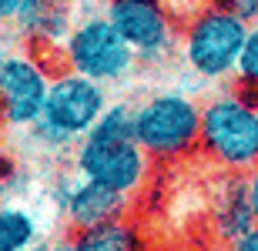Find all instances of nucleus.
I'll use <instances>...</instances> for the list:
<instances>
[{
	"label": "nucleus",
	"mask_w": 258,
	"mask_h": 251,
	"mask_svg": "<svg viewBox=\"0 0 258 251\" xmlns=\"http://www.w3.org/2000/svg\"><path fill=\"white\" fill-rule=\"evenodd\" d=\"M0 60H4V47H0Z\"/></svg>",
	"instance_id": "nucleus-22"
},
{
	"label": "nucleus",
	"mask_w": 258,
	"mask_h": 251,
	"mask_svg": "<svg viewBox=\"0 0 258 251\" xmlns=\"http://www.w3.org/2000/svg\"><path fill=\"white\" fill-rule=\"evenodd\" d=\"M37 241V221L24 208L0 204V251H27Z\"/></svg>",
	"instance_id": "nucleus-13"
},
{
	"label": "nucleus",
	"mask_w": 258,
	"mask_h": 251,
	"mask_svg": "<svg viewBox=\"0 0 258 251\" xmlns=\"http://www.w3.org/2000/svg\"><path fill=\"white\" fill-rule=\"evenodd\" d=\"M134 134L151 161H178L201 144V107L188 94H151L134 107Z\"/></svg>",
	"instance_id": "nucleus-2"
},
{
	"label": "nucleus",
	"mask_w": 258,
	"mask_h": 251,
	"mask_svg": "<svg viewBox=\"0 0 258 251\" xmlns=\"http://www.w3.org/2000/svg\"><path fill=\"white\" fill-rule=\"evenodd\" d=\"M30 0H0V24H14Z\"/></svg>",
	"instance_id": "nucleus-17"
},
{
	"label": "nucleus",
	"mask_w": 258,
	"mask_h": 251,
	"mask_svg": "<svg viewBox=\"0 0 258 251\" xmlns=\"http://www.w3.org/2000/svg\"><path fill=\"white\" fill-rule=\"evenodd\" d=\"M211 4L235 14V17H241V20H248V24L258 20V0H211Z\"/></svg>",
	"instance_id": "nucleus-15"
},
{
	"label": "nucleus",
	"mask_w": 258,
	"mask_h": 251,
	"mask_svg": "<svg viewBox=\"0 0 258 251\" xmlns=\"http://www.w3.org/2000/svg\"><path fill=\"white\" fill-rule=\"evenodd\" d=\"M238 84L258 91V20L248 27V40H245V50L238 60Z\"/></svg>",
	"instance_id": "nucleus-14"
},
{
	"label": "nucleus",
	"mask_w": 258,
	"mask_h": 251,
	"mask_svg": "<svg viewBox=\"0 0 258 251\" xmlns=\"http://www.w3.org/2000/svg\"><path fill=\"white\" fill-rule=\"evenodd\" d=\"M248 20L235 17L221 7H205L201 14H195L184 27L181 37V50L188 67L198 74V77L208 80H221L238 74V60L241 50H245V40H248Z\"/></svg>",
	"instance_id": "nucleus-3"
},
{
	"label": "nucleus",
	"mask_w": 258,
	"mask_h": 251,
	"mask_svg": "<svg viewBox=\"0 0 258 251\" xmlns=\"http://www.w3.org/2000/svg\"><path fill=\"white\" fill-rule=\"evenodd\" d=\"M245 194H248V204H251L255 221H258V168H251L248 178H245Z\"/></svg>",
	"instance_id": "nucleus-18"
},
{
	"label": "nucleus",
	"mask_w": 258,
	"mask_h": 251,
	"mask_svg": "<svg viewBox=\"0 0 258 251\" xmlns=\"http://www.w3.org/2000/svg\"><path fill=\"white\" fill-rule=\"evenodd\" d=\"M131 211V194L114 191L101 181H77L71 191L64 194V214L71 231H87L97 224H111V221H124V214Z\"/></svg>",
	"instance_id": "nucleus-9"
},
{
	"label": "nucleus",
	"mask_w": 258,
	"mask_h": 251,
	"mask_svg": "<svg viewBox=\"0 0 258 251\" xmlns=\"http://www.w3.org/2000/svg\"><path fill=\"white\" fill-rule=\"evenodd\" d=\"M50 251H74V244H71V238H64V241H54V244H50Z\"/></svg>",
	"instance_id": "nucleus-20"
},
{
	"label": "nucleus",
	"mask_w": 258,
	"mask_h": 251,
	"mask_svg": "<svg viewBox=\"0 0 258 251\" xmlns=\"http://www.w3.org/2000/svg\"><path fill=\"white\" fill-rule=\"evenodd\" d=\"M71 244H74V251H141L138 231L127 221H111V224L87 228V231H71Z\"/></svg>",
	"instance_id": "nucleus-11"
},
{
	"label": "nucleus",
	"mask_w": 258,
	"mask_h": 251,
	"mask_svg": "<svg viewBox=\"0 0 258 251\" xmlns=\"http://www.w3.org/2000/svg\"><path fill=\"white\" fill-rule=\"evenodd\" d=\"M77 171L81 178L101 181L114 191L134 194L148 181L151 154L138 144V137H91L84 134L77 144Z\"/></svg>",
	"instance_id": "nucleus-5"
},
{
	"label": "nucleus",
	"mask_w": 258,
	"mask_h": 251,
	"mask_svg": "<svg viewBox=\"0 0 258 251\" xmlns=\"http://www.w3.org/2000/svg\"><path fill=\"white\" fill-rule=\"evenodd\" d=\"M231 251H258V224L248 234H241L238 241H231Z\"/></svg>",
	"instance_id": "nucleus-19"
},
{
	"label": "nucleus",
	"mask_w": 258,
	"mask_h": 251,
	"mask_svg": "<svg viewBox=\"0 0 258 251\" xmlns=\"http://www.w3.org/2000/svg\"><path fill=\"white\" fill-rule=\"evenodd\" d=\"M255 224L258 221H255V211H251V204H248L245 184H238L218 208V234L225 241H238L241 234H248Z\"/></svg>",
	"instance_id": "nucleus-12"
},
{
	"label": "nucleus",
	"mask_w": 258,
	"mask_h": 251,
	"mask_svg": "<svg viewBox=\"0 0 258 251\" xmlns=\"http://www.w3.org/2000/svg\"><path fill=\"white\" fill-rule=\"evenodd\" d=\"M201 147L228 171L258 168V104L238 91L211 97L201 107Z\"/></svg>",
	"instance_id": "nucleus-1"
},
{
	"label": "nucleus",
	"mask_w": 258,
	"mask_h": 251,
	"mask_svg": "<svg viewBox=\"0 0 258 251\" xmlns=\"http://www.w3.org/2000/svg\"><path fill=\"white\" fill-rule=\"evenodd\" d=\"M107 20L121 30L138 60H161L174 47V17L161 0H107Z\"/></svg>",
	"instance_id": "nucleus-8"
},
{
	"label": "nucleus",
	"mask_w": 258,
	"mask_h": 251,
	"mask_svg": "<svg viewBox=\"0 0 258 251\" xmlns=\"http://www.w3.org/2000/svg\"><path fill=\"white\" fill-rule=\"evenodd\" d=\"M104 111H107L104 84H97V80L84 77L77 70H67V74L50 80L40 121H47L50 127H57V131H64L77 141L97 124V117Z\"/></svg>",
	"instance_id": "nucleus-7"
},
{
	"label": "nucleus",
	"mask_w": 258,
	"mask_h": 251,
	"mask_svg": "<svg viewBox=\"0 0 258 251\" xmlns=\"http://www.w3.org/2000/svg\"><path fill=\"white\" fill-rule=\"evenodd\" d=\"M50 77L30 54H4L0 60V121L7 127H34L47 104Z\"/></svg>",
	"instance_id": "nucleus-6"
},
{
	"label": "nucleus",
	"mask_w": 258,
	"mask_h": 251,
	"mask_svg": "<svg viewBox=\"0 0 258 251\" xmlns=\"http://www.w3.org/2000/svg\"><path fill=\"white\" fill-rule=\"evenodd\" d=\"M14 184H17V164H14V157L0 147V198H4Z\"/></svg>",
	"instance_id": "nucleus-16"
},
{
	"label": "nucleus",
	"mask_w": 258,
	"mask_h": 251,
	"mask_svg": "<svg viewBox=\"0 0 258 251\" xmlns=\"http://www.w3.org/2000/svg\"><path fill=\"white\" fill-rule=\"evenodd\" d=\"M20 34H27L34 44H57L64 47V40L71 37V14H67L64 0H30L24 14L14 20Z\"/></svg>",
	"instance_id": "nucleus-10"
},
{
	"label": "nucleus",
	"mask_w": 258,
	"mask_h": 251,
	"mask_svg": "<svg viewBox=\"0 0 258 251\" xmlns=\"http://www.w3.org/2000/svg\"><path fill=\"white\" fill-rule=\"evenodd\" d=\"M60 50H64L67 70H77V74H84V77L97 80V84L121 80L138 64L134 47L121 37V30L107 20V14L104 17L81 20L71 30V37L64 40Z\"/></svg>",
	"instance_id": "nucleus-4"
},
{
	"label": "nucleus",
	"mask_w": 258,
	"mask_h": 251,
	"mask_svg": "<svg viewBox=\"0 0 258 251\" xmlns=\"http://www.w3.org/2000/svg\"><path fill=\"white\" fill-rule=\"evenodd\" d=\"M50 244H54V241H40V238H37V241L30 244L27 251H50Z\"/></svg>",
	"instance_id": "nucleus-21"
}]
</instances>
